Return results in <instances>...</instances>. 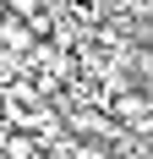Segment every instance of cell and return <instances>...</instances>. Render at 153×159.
Segmentation results:
<instances>
[{
  "label": "cell",
  "mask_w": 153,
  "mask_h": 159,
  "mask_svg": "<svg viewBox=\"0 0 153 159\" xmlns=\"http://www.w3.org/2000/svg\"><path fill=\"white\" fill-rule=\"evenodd\" d=\"M33 159H60V154H49V148H38V154H33Z\"/></svg>",
  "instance_id": "cell-1"
}]
</instances>
